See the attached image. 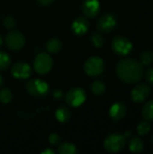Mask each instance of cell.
Here are the masks:
<instances>
[{
	"label": "cell",
	"instance_id": "f1b7e54d",
	"mask_svg": "<svg viewBox=\"0 0 153 154\" xmlns=\"http://www.w3.org/2000/svg\"><path fill=\"white\" fill-rule=\"evenodd\" d=\"M52 96L55 99H61L63 97V92L60 89H54L52 91Z\"/></svg>",
	"mask_w": 153,
	"mask_h": 154
},
{
	"label": "cell",
	"instance_id": "7402d4cb",
	"mask_svg": "<svg viewBox=\"0 0 153 154\" xmlns=\"http://www.w3.org/2000/svg\"><path fill=\"white\" fill-rule=\"evenodd\" d=\"M91 42H92V44L96 48H101L104 45L105 40H104V37L102 36V34L99 32H95L92 33Z\"/></svg>",
	"mask_w": 153,
	"mask_h": 154
},
{
	"label": "cell",
	"instance_id": "5bb4252c",
	"mask_svg": "<svg viewBox=\"0 0 153 154\" xmlns=\"http://www.w3.org/2000/svg\"><path fill=\"white\" fill-rule=\"evenodd\" d=\"M126 112H127L126 106L122 102H117L111 106L109 111V116L114 121H120L125 116Z\"/></svg>",
	"mask_w": 153,
	"mask_h": 154
},
{
	"label": "cell",
	"instance_id": "e0dca14e",
	"mask_svg": "<svg viewBox=\"0 0 153 154\" xmlns=\"http://www.w3.org/2000/svg\"><path fill=\"white\" fill-rule=\"evenodd\" d=\"M143 143L142 141L138 138V137H133L130 140V143H129V149L132 152H134V153H140L142 152L143 150Z\"/></svg>",
	"mask_w": 153,
	"mask_h": 154
},
{
	"label": "cell",
	"instance_id": "4dcf8cb0",
	"mask_svg": "<svg viewBox=\"0 0 153 154\" xmlns=\"http://www.w3.org/2000/svg\"><path fill=\"white\" fill-rule=\"evenodd\" d=\"M41 153H43V154H47V153H49V154H54L55 152H54V151L53 150H51V149H47V150H45V151H43Z\"/></svg>",
	"mask_w": 153,
	"mask_h": 154
},
{
	"label": "cell",
	"instance_id": "603a6c76",
	"mask_svg": "<svg viewBox=\"0 0 153 154\" xmlns=\"http://www.w3.org/2000/svg\"><path fill=\"white\" fill-rule=\"evenodd\" d=\"M13 98V94L9 88H2L0 90V101L3 104H8Z\"/></svg>",
	"mask_w": 153,
	"mask_h": 154
},
{
	"label": "cell",
	"instance_id": "836d02e7",
	"mask_svg": "<svg viewBox=\"0 0 153 154\" xmlns=\"http://www.w3.org/2000/svg\"><path fill=\"white\" fill-rule=\"evenodd\" d=\"M151 143H152V144H153V135H152V137H151Z\"/></svg>",
	"mask_w": 153,
	"mask_h": 154
},
{
	"label": "cell",
	"instance_id": "83f0119b",
	"mask_svg": "<svg viewBox=\"0 0 153 154\" xmlns=\"http://www.w3.org/2000/svg\"><path fill=\"white\" fill-rule=\"evenodd\" d=\"M145 79L149 84L153 85V68H149L147 69V71L145 72Z\"/></svg>",
	"mask_w": 153,
	"mask_h": 154
},
{
	"label": "cell",
	"instance_id": "8992f818",
	"mask_svg": "<svg viewBox=\"0 0 153 154\" xmlns=\"http://www.w3.org/2000/svg\"><path fill=\"white\" fill-rule=\"evenodd\" d=\"M112 50L117 55L126 56L132 51L133 44L126 37L115 36L112 42Z\"/></svg>",
	"mask_w": 153,
	"mask_h": 154
},
{
	"label": "cell",
	"instance_id": "6da1fadb",
	"mask_svg": "<svg viewBox=\"0 0 153 154\" xmlns=\"http://www.w3.org/2000/svg\"><path fill=\"white\" fill-rule=\"evenodd\" d=\"M116 74L122 81L127 84H135L140 82L144 75L143 65L133 58L124 59L117 63Z\"/></svg>",
	"mask_w": 153,
	"mask_h": 154
},
{
	"label": "cell",
	"instance_id": "ffe728a7",
	"mask_svg": "<svg viewBox=\"0 0 153 154\" xmlns=\"http://www.w3.org/2000/svg\"><path fill=\"white\" fill-rule=\"evenodd\" d=\"M91 90L96 96H102L106 92V85L100 80H96L91 85Z\"/></svg>",
	"mask_w": 153,
	"mask_h": 154
},
{
	"label": "cell",
	"instance_id": "ac0fdd59",
	"mask_svg": "<svg viewBox=\"0 0 153 154\" xmlns=\"http://www.w3.org/2000/svg\"><path fill=\"white\" fill-rule=\"evenodd\" d=\"M58 152L60 154H76L78 152L77 147L70 143H63L58 147Z\"/></svg>",
	"mask_w": 153,
	"mask_h": 154
},
{
	"label": "cell",
	"instance_id": "d6a6232c",
	"mask_svg": "<svg viewBox=\"0 0 153 154\" xmlns=\"http://www.w3.org/2000/svg\"><path fill=\"white\" fill-rule=\"evenodd\" d=\"M2 84H3V78H2V76L0 75V87L2 86Z\"/></svg>",
	"mask_w": 153,
	"mask_h": 154
},
{
	"label": "cell",
	"instance_id": "8fae6325",
	"mask_svg": "<svg viewBox=\"0 0 153 154\" xmlns=\"http://www.w3.org/2000/svg\"><path fill=\"white\" fill-rule=\"evenodd\" d=\"M11 73L14 78L18 79H28L32 74V69L29 64L23 61L15 62L11 68Z\"/></svg>",
	"mask_w": 153,
	"mask_h": 154
},
{
	"label": "cell",
	"instance_id": "30bf717a",
	"mask_svg": "<svg viewBox=\"0 0 153 154\" xmlns=\"http://www.w3.org/2000/svg\"><path fill=\"white\" fill-rule=\"evenodd\" d=\"M151 88H150V86L146 84H139L132 90V99L134 103L141 104L149 97V96L151 95Z\"/></svg>",
	"mask_w": 153,
	"mask_h": 154
},
{
	"label": "cell",
	"instance_id": "9a60e30c",
	"mask_svg": "<svg viewBox=\"0 0 153 154\" xmlns=\"http://www.w3.org/2000/svg\"><path fill=\"white\" fill-rule=\"evenodd\" d=\"M70 116H71V114H70L69 109L65 106H59L56 110V113H55L56 119L60 123L68 122L70 118Z\"/></svg>",
	"mask_w": 153,
	"mask_h": 154
},
{
	"label": "cell",
	"instance_id": "cb8c5ba5",
	"mask_svg": "<svg viewBox=\"0 0 153 154\" xmlns=\"http://www.w3.org/2000/svg\"><path fill=\"white\" fill-rule=\"evenodd\" d=\"M153 62V52L151 51H145L141 55V63L144 66H149Z\"/></svg>",
	"mask_w": 153,
	"mask_h": 154
},
{
	"label": "cell",
	"instance_id": "f546056e",
	"mask_svg": "<svg viewBox=\"0 0 153 154\" xmlns=\"http://www.w3.org/2000/svg\"><path fill=\"white\" fill-rule=\"evenodd\" d=\"M37 1L41 5H50L51 3L54 2V0H37Z\"/></svg>",
	"mask_w": 153,
	"mask_h": 154
},
{
	"label": "cell",
	"instance_id": "484cf974",
	"mask_svg": "<svg viewBox=\"0 0 153 154\" xmlns=\"http://www.w3.org/2000/svg\"><path fill=\"white\" fill-rule=\"evenodd\" d=\"M3 24L4 26L8 29V30H12L15 27L16 25V22L15 20L12 17V16H6L5 17V19L3 20Z\"/></svg>",
	"mask_w": 153,
	"mask_h": 154
},
{
	"label": "cell",
	"instance_id": "52a82bcc",
	"mask_svg": "<svg viewBox=\"0 0 153 154\" xmlns=\"http://www.w3.org/2000/svg\"><path fill=\"white\" fill-rule=\"evenodd\" d=\"M86 92L82 88H73L66 94L65 101L69 106L72 107H78L86 101Z\"/></svg>",
	"mask_w": 153,
	"mask_h": 154
},
{
	"label": "cell",
	"instance_id": "277c9868",
	"mask_svg": "<svg viewBox=\"0 0 153 154\" xmlns=\"http://www.w3.org/2000/svg\"><path fill=\"white\" fill-rule=\"evenodd\" d=\"M53 66V60L50 54L45 52L39 53L33 61V68L38 74L44 75L50 71Z\"/></svg>",
	"mask_w": 153,
	"mask_h": 154
},
{
	"label": "cell",
	"instance_id": "4fadbf2b",
	"mask_svg": "<svg viewBox=\"0 0 153 154\" xmlns=\"http://www.w3.org/2000/svg\"><path fill=\"white\" fill-rule=\"evenodd\" d=\"M89 28V22L85 16H79L76 18L72 23V31L75 34L81 36L84 35Z\"/></svg>",
	"mask_w": 153,
	"mask_h": 154
},
{
	"label": "cell",
	"instance_id": "ba28073f",
	"mask_svg": "<svg viewBox=\"0 0 153 154\" xmlns=\"http://www.w3.org/2000/svg\"><path fill=\"white\" fill-rule=\"evenodd\" d=\"M5 44L12 51H19L25 44V37L19 31H11L5 36Z\"/></svg>",
	"mask_w": 153,
	"mask_h": 154
},
{
	"label": "cell",
	"instance_id": "3957f363",
	"mask_svg": "<svg viewBox=\"0 0 153 154\" xmlns=\"http://www.w3.org/2000/svg\"><path fill=\"white\" fill-rule=\"evenodd\" d=\"M26 90L32 97H43L49 94L50 87L42 79H32L26 83Z\"/></svg>",
	"mask_w": 153,
	"mask_h": 154
},
{
	"label": "cell",
	"instance_id": "5b68a950",
	"mask_svg": "<svg viewBox=\"0 0 153 154\" xmlns=\"http://www.w3.org/2000/svg\"><path fill=\"white\" fill-rule=\"evenodd\" d=\"M105 69V62L103 59L97 56L88 58L84 64V70L90 77H97L103 73Z\"/></svg>",
	"mask_w": 153,
	"mask_h": 154
},
{
	"label": "cell",
	"instance_id": "7a4b0ae2",
	"mask_svg": "<svg viewBox=\"0 0 153 154\" xmlns=\"http://www.w3.org/2000/svg\"><path fill=\"white\" fill-rule=\"evenodd\" d=\"M131 134L130 132H126L124 134H112L108 135L105 142H104V147L105 149L109 152H118L122 151L125 144L127 137H129Z\"/></svg>",
	"mask_w": 153,
	"mask_h": 154
},
{
	"label": "cell",
	"instance_id": "2e32d148",
	"mask_svg": "<svg viewBox=\"0 0 153 154\" xmlns=\"http://www.w3.org/2000/svg\"><path fill=\"white\" fill-rule=\"evenodd\" d=\"M46 50L50 53H57L62 48V42L58 38H51L46 42Z\"/></svg>",
	"mask_w": 153,
	"mask_h": 154
},
{
	"label": "cell",
	"instance_id": "d4e9b609",
	"mask_svg": "<svg viewBox=\"0 0 153 154\" xmlns=\"http://www.w3.org/2000/svg\"><path fill=\"white\" fill-rule=\"evenodd\" d=\"M151 130V125L149 124V121H143L142 123H140L137 126V133L139 135H146L149 134Z\"/></svg>",
	"mask_w": 153,
	"mask_h": 154
},
{
	"label": "cell",
	"instance_id": "4316f807",
	"mask_svg": "<svg viewBox=\"0 0 153 154\" xmlns=\"http://www.w3.org/2000/svg\"><path fill=\"white\" fill-rule=\"evenodd\" d=\"M60 142V136L58 134L53 133L49 136V143L51 145H58Z\"/></svg>",
	"mask_w": 153,
	"mask_h": 154
},
{
	"label": "cell",
	"instance_id": "7c38bea8",
	"mask_svg": "<svg viewBox=\"0 0 153 154\" xmlns=\"http://www.w3.org/2000/svg\"><path fill=\"white\" fill-rule=\"evenodd\" d=\"M82 12L87 18L96 17L100 11V4L98 0H84L81 5Z\"/></svg>",
	"mask_w": 153,
	"mask_h": 154
},
{
	"label": "cell",
	"instance_id": "44dd1931",
	"mask_svg": "<svg viewBox=\"0 0 153 154\" xmlns=\"http://www.w3.org/2000/svg\"><path fill=\"white\" fill-rule=\"evenodd\" d=\"M10 64H11L10 56L5 51H0V71L7 69L10 67Z\"/></svg>",
	"mask_w": 153,
	"mask_h": 154
},
{
	"label": "cell",
	"instance_id": "9c48e42d",
	"mask_svg": "<svg viewBox=\"0 0 153 154\" xmlns=\"http://www.w3.org/2000/svg\"><path fill=\"white\" fill-rule=\"evenodd\" d=\"M116 23H117V20L114 14H105L97 21L96 28L100 32L109 33L115 29V27L116 26Z\"/></svg>",
	"mask_w": 153,
	"mask_h": 154
},
{
	"label": "cell",
	"instance_id": "d6986e66",
	"mask_svg": "<svg viewBox=\"0 0 153 154\" xmlns=\"http://www.w3.org/2000/svg\"><path fill=\"white\" fill-rule=\"evenodd\" d=\"M142 115L146 121L149 122L153 121V100L147 102L143 106L142 110Z\"/></svg>",
	"mask_w": 153,
	"mask_h": 154
},
{
	"label": "cell",
	"instance_id": "1f68e13d",
	"mask_svg": "<svg viewBox=\"0 0 153 154\" xmlns=\"http://www.w3.org/2000/svg\"><path fill=\"white\" fill-rule=\"evenodd\" d=\"M2 44H3V38H2V36L0 35V47L2 46Z\"/></svg>",
	"mask_w": 153,
	"mask_h": 154
}]
</instances>
